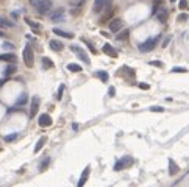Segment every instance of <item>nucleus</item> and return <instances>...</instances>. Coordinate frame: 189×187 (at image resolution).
<instances>
[{
  "label": "nucleus",
  "instance_id": "nucleus-1",
  "mask_svg": "<svg viewBox=\"0 0 189 187\" xmlns=\"http://www.w3.org/2000/svg\"><path fill=\"white\" fill-rule=\"evenodd\" d=\"M158 39H159V36L147 39L146 42H142V44L139 45V50L142 52V53H149V52H152V50L155 49V47H156V44H158Z\"/></svg>",
  "mask_w": 189,
  "mask_h": 187
},
{
  "label": "nucleus",
  "instance_id": "nucleus-2",
  "mask_svg": "<svg viewBox=\"0 0 189 187\" xmlns=\"http://www.w3.org/2000/svg\"><path fill=\"white\" fill-rule=\"evenodd\" d=\"M23 62H25L27 67H33V62H35V55H33V50L30 44L25 45V49H23Z\"/></svg>",
  "mask_w": 189,
  "mask_h": 187
},
{
  "label": "nucleus",
  "instance_id": "nucleus-3",
  "mask_svg": "<svg viewBox=\"0 0 189 187\" xmlns=\"http://www.w3.org/2000/svg\"><path fill=\"white\" fill-rule=\"evenodd\" d=\"M35 8L38 10L39 14H45L47 11L52 8V0H39V3H38Z\"/></svg>",
  "mask_w": 189,
  "mask_h": 187
},
{
  "label": "nucleus",
  "instance_id": "nucleus-4",
  "mask_svg": "<svg viewBox=\"0 0 189 187\" xmlns=\"http://www.w3.org/2000/svg\"><path fill=\"white\" fill-rule=\"evenodd\" d=\"M72 50H74V53H75V55H77V56H78V58H80V59L84 62V64H91V62H89V56L86 55V52L81 49V47L74 45V47H72Z\"/></svg>",
  "mask_w": 189,
  "mask_h": 187
},
{
  "label": "nucleus",
  "instance_id": "nucleus-5",
  "mask_svg": "<svg viewBox=\"0 0 189 187\" xmlns=\"http://www.w3.org/2000/svg\"><path fill=\"white\" fill-rule=\"evenodd\" d=\"M122 27H124L122 19H113L109 22V31H113V33H119L122 30Z\"/></svg>",
  "mask_w": 189,
  "mask_h": 187
},
{
  "label": "nucleus",
  "instance_id": "nucleus-6",
  "mask_svg": "<svg viewBox=\"0 0 189 187\" xmlns=\"http://www.w3.org/2000/svg\"><path fill=\"white\" fill-rule=\"evenodd\" d=\"M38 122H39V126L47 128V126H50V125H52V117H50L49 114H41Z\"/></svg>",
  "mask_w": 189,
  "mask_h": 187
},
{
  "label": "nucleus",
  "instance_id": "nucleus-7",
  "mask_svg": "<svg viewBox=\"0 0 189 187\" xmlns=\"http://www.w3.org/2000/svg\"><path fill=\"white\" fill-rule=\"evenodd\" d=\"M39 97H33V100H31V108H30V117H35L36 114H38V111H39Z\"/></svg>",
  "mask_w": 189,
  "mask_h": 187
},
{
  "label": "nucleus",
  "instance_id": "nucleus-8",
  "mask_svg": "<svg viewBox=\"0 0 189 187\" xmlns=\"http://www.w3.org/2000/svg\"><path fill=\"white\" fill-rule=\"evenodd\" d=\"M49 45H50V49H52L53 52H61V50L64 49V44H63L61 41H56V39H52Z\"/></svg>",
  "mask_w": 189,
  "mask_h": 187
},
{
  "label": "nucleus",
  "instance_id": "nucleus-9",
  "mask_svg": "<svg viewBox=\"0 0 189 187\" xmlns=\"http://www.w3.org/2000/svg\"><path fill=\"white\" fill-rule=\"evenodd\" d=\"M103 52H105L108 56H111V58H116V56H117V52H114V49H113L109 44H105V45H103Z\"/></svg>",
  "mask_w": 189,
  "mask_h": 187
},
{
  "label": "nucleus",
  "instance_id": "nucleus-10",
  "mask_svg": "<svg viewBox=\"0 0 189 187\" xmlns=\"http://www.w3.org/2000/svg\"><path fill=\"white\" fill-rule=\"evenodd\" d=\"M53 33H55L56 36H61V38H67V39H72V38H74V34H72V33L63 31V30H60V28H53Z\"/></svg>",
  "mask_w": 189,
  "mask_h": 187
},
{
  "label": "nucleus",
  "instance_id": "nucleus-11",
  "mask_svg": "<svg viewBox=\"0 0 189 187\" xmlns=\"http://www.w3.org/2000/svg\"><path fill=\"white\" fill-rule=\"evenodd\" d=\"M0 61L14 62V61H16V55H14V53H3V55H0Z\"/></svg>",
  "mask_w": 189,
  "mask_h": 187
},
{
  "label": "nucleus",
  "instance_id": "nucleus-12",
  "mask_svg": "<svg viewBox=\"0 0 189 187\" xmlns=\"http://www.w3.org/2000/svg\"><path fill=\"white\" fill-rule=\"evenodd\" d=\"M155 16H156V19H158L161 23H164V22L167 20V16H169V14H167V11H166V10H161V11H159V13H156Z\"/></svg>",
  "mask_w": 189,
  "mask_h": 187
},
{
  "label": "nucleus",
  "instance_id": "nucleus-13",
  "mask_svg": "<svg viewBox=\"0 0 189 187\" xmlns=\"http://www.w3.org/2000/svg\"><path fill=\"white\" fill-rule=\"evenodd\" d=\"M11 27H14V23L11 20H8L5 17H0V28H11Z\"/></svg>",
  "mask_w": 189,
  "mask_h": 187
},
{
  "label": "nucleus",
  "instance_id": "nucleus-14",
  "mask_svg": "<svg viewBox=\"0 0 189 187\" xmlns=\"http://www.w3.org/2000/svg\"><path fill=\"white\" fill-rule=\"evenodd\" d=\"M45 142H47V137L45 136H42L38 142H36V145H35V153H38V151H41V148L45 145Z\"/></svg>",
  "mask_w": 189,
  "mask_h": 187
},
{
  "label": "nucleus",
  "instance_id": "nucleus-15",
  "mask_svg": "<svg viewBox=\"0 0 189 187\" xmlns=\"http://www.w3.org/2000/svg\"><path fill=\"white\" fill-rule=\"evenodd\" d=\"M105 0H94V13H100L103 10Z\"/></svg>",
  "mask_w": 189,
  "mask_h": 187
},
{
  "label": "nucleus",
  "instance_id": "nucleus-16",
  "mask_svg": "<svg viewBox=\"0 0 189 187\" xmlns=\"http://www.w3.org/2000/svg\"><path fill=\"white\" fill-rule=\"evenodd\" d=\"M88 175H89V167H86V169H84L83 176H81V179L78 181V187H83V185L86 184V181H88Z\"/></svg>",
  "mask_w": 189,
  "mask_h": 187
},
{
  "label": "nucleus",
  "instance_id": "nucleus-17",
  "mask_svg": "<svg viewBox=\"0 0 189 187\" xmlns=\"http://www.w3.org/2000/svg\"><path fill=\"white\" fill-rule=\"evenodd\" d=\"M67 70H70V72H81L83 67L80 64H67Z\"/></svg>",
  "mask_w": 189,
  "mask_h": 187
},
{
  "label": "nucleus",
  "instance_id": "nucleus-18",
  "mask_svg": "<svg viewBox=\"0 0 189 187\" xmlns=\"http://www.w3.org/2000/svg\"><path fill=\"white\" fill-rule=\"evenodd\" d=\"M63 16H64V11H63V10H58V11H55L50 17H52V20H55V22H56V20H61V19H63Z\"/></svg>",
  "mask_w": 189,
  "mask_h": 187
},
{
  "label": "nucleus",
  "instance_id": "nucleus-19",
  "mask_svg": "<svg viewBox=\"0 0 189 187\" xmlns=\"http://www.w3.org/2000/svg\"><path fill=\"white\" fill-rule=\"evenodd\" d=\"M116 34H117V38H116L117 41H124V39H127V36L130 34V30H122L121 33H116Z\"/></svg>",
  "mask_w": 189,
  "mask_h": 187
},
{
  "label": "nucleus",
  "instance_id": "nucleus-20",
  "mask_svg": "<svg viewBox=\"0 0 189 187\" xmlns=\"http://www.w3.org/2000/svg\"><path fill=\"white\" fill-rule=\"evenodd\" d=\"M111 6H113V0H105V5H103V11H105V14H108V13H111L113 10H111Z\"/></svg>",
  "mask_w": 189,
  "mask_h": 187
},
{
  "label": "nucleus",
  "instance_id": "nucleus-21",
  "mask_svg": "<svg viewBox=\"0 0 189 187\" xmlns=\"http://www.w3.org/2000/svg\"><path fill=\"white\" fill-rule=\"evenodd\" d=\"M25 22L28 23V25H30V27H31V28H33L35 31H39V25H38L36 22H33V20L30 19V17H25Z\"/></svg>",
  "mask_w": 189,
  "mask_h": 187
},
{
  "label": "nucleus",
  "instance_id": "nucleus-22",
  "mask_svg": "<svg viewBox=\"0 0 189 187\" xmlns=\"http://www.w3.org/2000/svg\"><path fill=\"white\" fill-rule=\"evenodd\" d=\"M169 167H171V175H175L177 170H178V167L175 165V162H174L172 159H169Z\"/></svg>",
  "mask_w": 189,
  "mask_h": 187
},
{
  "label": "nucleus",
  "instance_id": "nucleus-23",
  "mask_svg": "<svg viewBox=\"0 0 189 187\" xmlns=\"http://www.w3.org/2000/svg\"><path fill=\"white\" fill-rule=\"evenodd\" d=\"M42 62H44V69H50V67H53L50 58H42Z\"/></svg>",
  "mask_w": 189,
  "mask_h": 187
},
{
  "label": "nucleus",
  "instance_id": "nucleus-24",
  "mask_svg": "<svg viewBox=\"0 0 189 187\" xmlns=\"http://www.w3.org/2000/svg\"><path fill=\"white\" fill-rule=\"evenodd\" d=\"M25 103H27V94H22V95L17 98L16 105H25Z\"/></svg>",
  "mask_w": 189,
  "mask_h": 187
},
{
  "label": "nucleus",
  "instance_id": "nucleus-25",
  "mask_svg": "<svg viewBox=\"0 0 189 187\" xmlns=\"http://www.w3.org/2000/svg\"><path fill=\"white\" fill-rule=\"evenodd\" d=\"M81 41H83V42H84V44H86V45L89 47V50H91V52H92L94 55H96V53H97V50H96V47H94V45H92V44H91L89 41H86L84 38H81Z\"/></svg>",
  "mask_w": 189,
  "mask_h": 187
},
{
  "label": "nucleus",
  "instance_id": "nucleus-26",
  "mask_svg": "<svg viewBox=\"0 0 189 187\" xmlns=\"http://www.w3.org/2000/svg\"><path fill=\"white\" fill-rule=\"evenodd\" d=\"M97 75H99V78L102 80V81H108V74L106 72H103V70H100V72H97Z\"/></svg>",
  "mask_w": 189,
  "mask_h": 187
},
{
  "label": "nucleus",
  "instance_id": "nucleus-27",
  "mask_svg": "<svg viewBox=\"0 0 189 187\" xmlns=\"http://www.w3.org/2000/svg\"><path fill=\"white\" fill-rule=\"evenodd\" d=\"M172 72H174V74H177V72L186 74V72H187V69H184V67H174V69H172Z\"/></svg>",
  "mask_w": 189,
  "mask_h": 187
},
{
  "label": "nucleus",
  "instance_id": "nucleus-28",
  "mask_svg": "<svg viewBox=\"0 0 189 187\" xmlns=\"http://www.w3.org/2000/svg\"><path fill=\"white\" fill-rule=\"evenodd\" d=\"M16 72V67L14 66H10V67H6V70H5V75H11V74H14Z\"/></svg>",
  "mask_w": 189,
  "mask_h": 187
},
{
  "label": "nucleus",
  "instance_id": "nucleus-29",
  "mask_svg": "<svg viewBox=\"0 0 189 187\" xmlns=\"http://www.w3.org/2000/svg\"><path fill=\"white\" fill-rule=\"evenodd\" d=\"M17 137V134L14 133V134H8V136H5V140H6V142H13V140Z\"/></svg>",
  "mask_w": 189,
  "mask_h": 187
},
{
  "label": "nucleus",
  "instance_id": "nucleus-30",
  "mask_svg": "<svg viewBox=\"0 0 189 187\" xmlns=\"http://www.w3.org/2000/svg\"><path fill=\"white\" fill-rule=\"evenodd\" d=\"M150 111H152V112H162V111H164V108H162V106H152V108H150Z\"/></svg>",
  "mask_w": 189,
  "mask_h": 187
},
{
  "label": "nucleus",
  "instance_id": "nucleus-31",
  "mask_svg": "<svg viewBox=\"0 0 189 187\" xmlns=\"http://www.w3.org/2000/svg\"><path fill=\"white\" fill-rule=\"evenodd\" d=\"M180 10H187V2L186 0H180Z\"/></svg>",
  "mask_w": 189,
  "mask_h": 187
},
{
  "label": "nucleus",
  "instance_id": "nucleus-32",
  "mask_svg": "<svg viewBox=\"0 0 189 187\" xmlns=\"http://www.w3.org/2000/svg\"><path fill=\"white\" fill-rule=\"evenodd\" d=\"M171 38H172V36H167V38H164V41H162V47H164V49H166V47L169 45V42H171Z\"/></svg>",
  "mask_w": 189,
  "mask_h": 187
},
{
  "label": "nucleus",
  "instance_id": "nucleus-33",
  "mask_svg": "<svg viewBox=\"0 0 189 187\" xmlns=\"http://www.w3.org/2000/svg\"><path fill=\"white\" fill-rule=\"evenodd\" d=\"M49 161H50L49 157H45V159H44V164H41V167H39V170H45V167H47V164H49Z\"/></svg>",
  "mask_w": 189,
  "mask_h": 187
},
{
  "label": "nucleus",
  "instance_id": "nucleus-34",
  "mask_svg": "<svg viewBox=\"0 0 189 187\" xmlns=\"http://www.w3.org/2000/svg\"><path fill=\"white\" fill-rule=\"evenodd\" d=\"M139 87H141V89H144V90H147V89H150V86H149L147 83H139Z\"/></svg>",
  "mask_w": 189,
  "mask_h": 187
},
{
  "label": "nucleus",
  "instance_id": "nucleus-35",
  "mask_svg": "<svg viewBox=\"0 0 189 187\" xmlns=\"http://www.w3.org/2000/svg\"><path fill=\"white\" fill-rule=\"evenodd\" d=\"M64 87H66L64 84H61V86H60V90H58V98H61V95H63V90H64Z\"/></svg>",
  "mask_w": 189,
  "mask_h": 187
},
{
  "label": "nucleus",
  "instance_id": "nucleus-36",
  "mask_svg": "<svg viewBox=\"0 0 189 187\" xmlns=\"http://www.w3.org/2000/svg\"><path fill=\"white\" fill-rule=\"evenodd\" d=\"M3 49H11V50H13V49H14V45H13V44H10V42H5V44H3Z\"/></svg>",
  "mask_w": 189,
  "mask_h": 187
},
{
  "label": "nucleus",
  "instance_id": "nucleus-37",
  "mask_svg": "<svg viewBox=\"0 0 189 187\" xmlns=\"http://www.w3.org/2000/svg\"><path fill=\"white\" fill-rule=\"evenodd\" d=\"M162 2H164V0H153V6H159Z\"/></svg>",
  "mask_w": 189,
  "mask_h": 187
},
{
  "label": "nucleus",
  "instance_id": "nucleus-38",
  "mask_svg": "<svg viewBox=\"0 0 189 187\" xmlns=\"http://www.w3.org/2000/svg\"><path fill=\"white\" fill-rule=\"evenodd\" d=\"M150 64H152V66H158V67H162V64H161L159 61H152Z\"/></svg>",
  "mask_w": 189,
  "mask_h": 187
},
{
  "label": "nucleus",
  "instance_id": "nucleus-39",
  "mask_svg": "<svg viewBox=\"0 0 189 187\" xmlns=\"http://www.w3.org/2000/svg\"><path fill=\"white\" fill-rule=\"evenodd\" d=\"M30 3H31L33 6H36V5L39 3V0H30Z\"/></svg>",
  "mask_w": 189,
  "mask_h": 187
},
{
  "label": "nucleus",
  "instance_id": "nucleus-40",
  "mask_svg": "<svg viewBox=\"0 0 189 187\" xmlns=\"http://www.w3.org/2000/svg\"><path fill=\"white\" fill-rule=\"evenodd\" d=\"M186 19V14H181V16H178V20H184Z\"/></svg>",
  "mask_w": 189,
  "mask_h": 187
},
{
  "label": "nucleus",
  "instance_id": "nucleus-41",
  "mask_svg": "<svg viewBox=\"0 0 189 187\" xmlns=\"http://www.w3.org/2000/svg\"><path fill=\"white\" fill-rule=\"evenodd\" d=\"M0 38H6V36H5V33H3V31H0Z\"/></svg>",
  "mask_w": 189,
  "mask_h": 187
},
{
  "label": "nucleus",
  "instance_id": "nucleus-42",
  "mask_svg": "<svg viewBox=\"0 0 189 187\" xmlns=\"http://www.w3.org/2000/svg\"><path fill=\"white\" fill-rule=\"evenodd\" d=\"M171 2H175V0H171Z\"/></svg>",
  "mask_w": 189,
  "mask_h": 187
}]
</instances>
